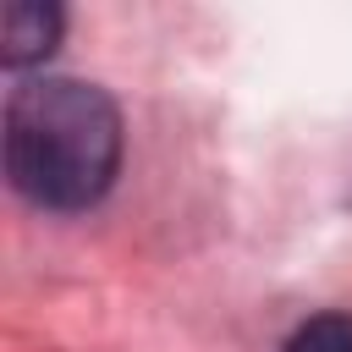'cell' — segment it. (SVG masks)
I'll return each instance as SVG.
<instances>
[{
  "label": "cell",
  "mask_w": 352,
  "mask_h": 352,
  "mask_svg": "<svg viewBox=\"0 0 352 352\" xmlns=\"http://www.w3.org/2000/svg\"><path fill=\"white\" fill-rule=\"evenodd\" d=\"M280 352H352V314H314L302 319Z\"/></svg>",
  "instance_id": "3"
},
{
  "label": "cell",
  "mask_w": 352,
  "mask_h": 352,
  "mask_svg": "<svg viewBox=\"0 0 352 352\" xmlns=\"http://www.w3.org/2000/svg\"><path fill=\"white\" fill-rule=\"evenodd\" d=\"M55 38H60V11L55 6H33V0H16L6 11V50L0 55H6L11 72H22V66L44 60L55 50Z\"/></svg>",
  "instance_id": "2"
},
{
  "label": "cell",
  "mask_w": 352,
  "mask_h": 352,
  "mask_svg": "<svg viewBox=\"0 0 352 352\" xmlns=\"http://www.w3.org/2000/svg\"><path fill=\"white\" fill-rule=\"evenodd\" d=\"M121 170V110L77 77H28L6 99V176L33 209L82 214Z\"/></svg>",
  "instance_id": "1"
}]
</instances>
